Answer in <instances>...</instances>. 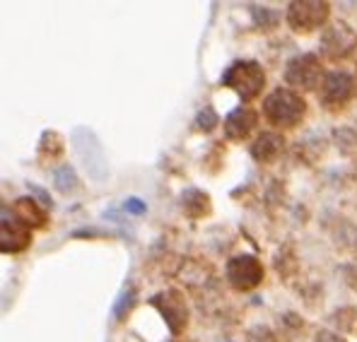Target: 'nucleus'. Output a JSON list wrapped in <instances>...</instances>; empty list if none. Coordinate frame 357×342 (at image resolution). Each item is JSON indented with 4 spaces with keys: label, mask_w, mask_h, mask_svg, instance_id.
I'll return each mask as SVG.
<instances>
[{
    "label": "nucleus",
    "mask_w": 357,
    "mask_h": 342,
    "mask_svg": "<svg viewBox=\"0 0 357 342\" xmlns=\"http://www.w3.org/2000/svg\"><path fill=\"white\" fill-rule=\"evenodd\" d=\"M282 147H285V138L280 133H261L256 138L254 147H251V155L261 164H271V162H275L280 157Z\"/></svg>",
    "instance_id": "obj_11"
},
{
    "label": "nucleus",
    "mask_w": 357,
    "mask_h": 342,
    "mask_svg": "<svg viewBox=\"0 0 357 342\" xmlns=\"http://www.w3.org/2000/svg\"><path fill=\"white\" fill-rule=\"evenodd\" d=\"M31 244V231L27 224H22L17 217L8 219V215L3 217V227H0V246L3 254H20Z\"/></svg>",
    "instance_id": "obj_8"
},
{
    "label": "nucleus",
    "mask_w": 357,
    "mask_h": 342,
    "mask_svg": "<svg viewBox=\"0 0 357 342\" xmlns=\"http://www.w3.org/2000/svg\"><path fill=\"white\" fill-rule=\"evenodd\" d=\"M328 3H292L287 10V22L295 31H314L328 20Z\"/></svg>",
    "instance_id": "obj_7"
},
{
    "label": "nucleus",
    "mask_w": 357,
    "mask_h": 342,
    "mask_svg": "<svg viewBox=\"0 0 357 342\" xmlns=\"http://www.w3.org/2000/svg\"><path fill=\"white\" fill-rule=\"evenodd\" d=\"M227 280L239 292H249L264 280V265L254 256H237L227 263Z\"/></svg>",
    "instance_id": "obj_5"
},
{
    "label": "nucleus",
    "mask_w": 357,
    "mask_h": 342,
    "mask_svg": "<svg viewBox=\"0 0 357 342\" xmlns=\"http://www.w3.org/2000/svg\"><path fill=\"white\" fill-rule=\"evenodd\" d=\"M357 94V82L350 72L333 70L324 77V85L319 87V99L326 109H343Z\"/></svg>",
    "instance_id": "obj_3"
},
{
    "label": "nucleus",
    "mask_w": 357,
    "mask_h": 342,
    "mask_svg": "<svg viewBox=\"0 0 357 342\" xmlns=\"http://www.w3.org/2000/svg\"><path fill=\"white\" fill-rule=\"evenodd\" d=\"M256 123H259V114L249 107H241L227 116V121H225V135L229 140H244L256 128Z\"/></svg>",
    "instance_id": "obj_10"
},
{
    "label": "nucleus",
    "mask_w": 357,
    "mask_h": 342,
    "mask_svg": "<svg viewBox=\"0 0 357 342\" xmlns=\"http://www.w3.org/2000/svg\"><path fill=\"white\" fill-rule=\"evenodd\" d=\"M317 342H345V340L333 333H328V330H321V333L317 335Z\"/></svg>",
    "instance_id": "obj_14"
},
{
    "label": "nucleus",
    "mask_w": 357,
    "mask_h": 342,
    "mask_svg": "<svg viewBox=\"0 0 357 342\" xmlns=\"http://www.w3.org/2000/svg\"><path fill=\"white\" fill-rule=\"evenodd\" d=\"M198 128H203V130H213L215 125H218V116H215L213 109H203V114L198 116Z\"/></svg>",
    "instance_id": "obj_13"
},
{
    "label": "nucleus",
    "mask_w": 357,
    "mask_h": 342,
    "mask_svg": "<svg viewBox=\"0 0 357 342\" xmlns=\"http://www.w3.org/2000/svg\"><path fill=\"white\" fill-rule=\"evenodd\" d=\"M304 111H307V102L292 89H275L268 94L264 102V114L278 128H292L302 121Z\"/></svg>",
    "instance_id": "obj_1"
},
{
    "label": "nucleus",
    "mask_w": 357,
    "mask_h": 342,
    "mask_svg": "<svg viewBox=\"0 0 357 342\" xmlns=\"http://www.w3.org/2000/svg\"><path fill=\"white\" fill-rule=\"evenodd\" d=\"M222 85L239 94L244 102H251L261 94L266 85V72L256 61H237L227 72L222 75Z\"/></svg>",
    "instance_id": "obj_2"
},
{
    "label": "nucleus",
    "mask_w": 357,
    "mask_h": 342,
    "mask_svg": "<svg viewBox=\"0 0 357 342\" xmlns=\"http://www.w3.org/2000/svg\"><path fill=\"white\" fill-rule=\"evenodd\" d=\"M155 306L160 309L162 316L167 318L169 323L172 333H181L186 328V320H188V309L183 304V299L178 297L176 292H167V294H160L155 299Z\"/></svg>",
    "instance_id": "obj_9"
},
{
    "label": "nucleus",
    "mask_w": 357,
    "mask_h": 342,
    "mask_svg": "<svg viewBox=\"0 0 357 342\" xmlns=\"http://www.w3.org/2000/svg\"><path fill=\"white\" fill-rule=\"evenodd\" d=\"M355 49H357V34L348 24L338 22L324 31L321 51L328 61H343V58H348Z\"/></svg>",
    "instance_id": "obj_6"
},
{
    "label": "nucleus",
    "mask_w": 357,
    "mask_h": 342,
    "mask_svg": "<svg viewBox=\"0 0 357 342\" xmlns=\"http://www.w3.org/2000/svg\"><path fill=\"white\" fill-rule=\"evenodd\" d=\"M15 217L27 227H44L46 224V212L36 200L31 198H20L15 203Z\"/></svg>",
    "instance_id": "obj_12"
},
{
    "label": "nucleus",
    "mask_w": 357,
    "mask_h": 342,
    "mask_svg": "<svg viewBox=\"0 0 357 342\" xmlns=\"http://www.w3.org/2000/svg\"><path fill=\"white\" fill-rule=\"evenodd\" d=\"M324 68L321 61L312 54H304L297 56L287 63V70H285V80L287 85L297 87V89H319L324 85Z\"/></svg>",
    "instance_id": "obj_4"
}]
</instances>
